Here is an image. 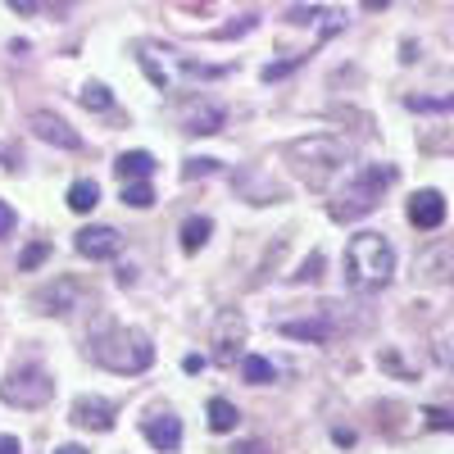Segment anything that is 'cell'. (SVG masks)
<instances>
[{
    "mask_svg": "<svg viewBox=\"0 0 454 454\" xmlns=\"http://www.w3.org/2000/svg\"><path fill=\"white\" fill-rule=\"evenodd\" d=\"M395 278V246L382 232H359L346 246V282L364 295L391 286Z\"/></svg>",
    "mask_w": 454,
    "mask_h": 454,
    "instance_id": "6da1fadb",
    "label": "cell"
},
{
    "mask_svg": "<svg viewBox=\"0 0 454 454\" xmlns=\"http://www.w3.org/2000/svg\"><path fill=\"white\" fill-rule=\"evenodd\" d=\"M91 364L119 372V377H132V372H145L155 364V346L141 327H105L91 346H87Z\"/></svg>",
    "mask_w": 454,
    "mask_h": 454,
    "instance_id": "7a4b0ae2",
    "label": "cell"
},
{
    "mask_svg": "<svg viewBox=\"0 0 454 454\" xmlns=\"http://www.w3.org/2000/svg\"><path fill=\"white\" fill-rule=\"evenodd\" d=\"M286 155L295 160V173L305 177L309 186H318V192H323V186L350 164V145L340 141V137H332V132H314V137L291 141Z\"/></svg>",
    "mask_w": 454,
    "mask_h": 454,
    "instance_id": "3957f363",
    "label": "cell"
},
{
    "mask_svg": "<svg viewBox=\"0 0 454 454\" xmlns=\"http://www.w3.org/2000/svg\"><path fill=\"white\" fill-rule=\"evenodd\" d=\"M395 164H364L346 186H340V196L332 200V218L336 223H355L364 214H372L377 205H382L387 186H395Z\"/></svg>",
    "mask_w": 454,
    "mask_h": 454,
    "instance_id": "277c9868",
    "label": "cell"
},
{
    "mask_svg": "<svg viewBox=\"0 0 454 454\" xmlns=\"http://www.w3.org/2000/svg\"><path fill=\"white\" fill-rule=\"evenodd\" d=\"M55 395V377L42 364H14L0 382V400L14 409H42Z\"/></svg>",
    "mask_w": 454,
    "mask_h": 454,
    "instance_id": "5b68a950",
    "label": "cell"
},
{
    "mask_svg": "<svg viewBox=\"0 0 454 454\" xmlns=\"http://www.w3.org/2000/svg\"><path fill=\"white\" fill-rule=\"evenodd\" d=\"M209 346H214V364H237L241 346H246V318L237 309H223L214 318V332H209Z\"/></svg>",
    "mask_w": 454,
    "mask_h": 454,
    "instance_id": "8992f818",
    "label": "cell"
},
{
    "mask_svg": "<svg viewBox=\"0 0 454 454\" xmlns=\"http://www.w3.org/2000/svg\"><path fill=\"white\" fill-rule=\"evenodd\" d=\"M73 246H78L82 259L100 263V259H114L123 250V232H119V227H109V223H91V227H82V232L73 237Z\"/></svg>",
    "mask_w": 454,
    "mask_h": 454,
    "instance_id": "52a82bcc",
    "label": "cell"
},
{
    "mask_svg": "<svg viewBox=\"0 0 454 454\" xmlns=\"http://www.w3.org/2000/svg\"><path fill=\"white\" fill-rule=\"evenodd\" d=\"M27 128H32L36 141H46V145H55V150H82V137L73 132L59 114H51V109H32V114H27Z\"/></svg>",
    "mask_w": 454,
    "mask_h": 454,
    "instance_id": "ba28073f",
    "label": "cell"
},
{
    "mask_svg": "<svg viewBox=\"0 0 454 454\" xmlns=\"http://www.w3.org/2000/svg\"><path fill=\"white\" fill-rule=\"evenodd\" d=\"M141 436L155 445L160 454H173L182 445V419H177L173 409H160V413H150V419L141 423Z\"/></svg>",
    "mask_w": 454,
    "mask_h": 454,
    "instance_id": "9c48e42d",
    "label": "cell"
},
{
    "mask_svg": "<svg viewBox=\"0 0 454 454\" xmlns=\"http://www.w3.org/2000/svg\"><path fill=\"white\" fill-rule=\"evenodd\" d=\"M78 300H82V286L73 282V278H59L55 286H42L32 295V305L42 309V314H73L78 309Z\"/></svg>",
    "mask_w": 454,
    "mask_h": 454,
    "instance_id": "30bf717a",
    "label": "cell"
},
{
    "mask_svg": "<svg viewBox=\"0 0 454 454\" xmlns=\"http://www.w3.org/2000/svg\"><path fill=\"white\" fill-rule=\"evenodd\" d=\"M73 423L87 427V432H109L114 427V404L100 395H78L73 400Z\"/></svg>",
    "mask_w": 454,
    "mask_h": 454,
    "instance_id": "8fae6325",
    "label": "cell"
},
{
    "mask_svg": "<svg viewBox=\"0 0 454 454\" xmlns=\"http://www.w3.org/2000/svg\"><path fill=\"white\" fill-rule=\"evenodd\" d=\"M409 223L419 227V232H436L445 223V196L441 192H419L409 200Z\"/></svg>",
    "mask_w": 454,
    "mask_h": 454,
    "instance_id": "7c38bea8",
    "label": "cell"
},
{
    "mask_svg": "<svg viewBox=\"0 0 454 454\" xmlns=\"http://www.w3.org/2000/svg\"><path fill=\"white\" fill-rule=\"evenodd\" d=\"M114 168H119L123 182H150L160 164H155V155H150V150H128V155H119V164H114Z\"/></svg>",
    "mask_w": 454,
    "mask_h": 454,
    "instance_id": "4fadbf2b",
    "label": "cell"
},
{
    "mask_svg": "<svg viewBox=\"0 0 454 454\" xmlns=\"http://www.w3.org/2000/svg\"><path fill=\"white\" fill-rule=\"evenodd\" d=\"M186 132H196V137H214V132H223V109L218 105H192V109H186Z\"/></svg>",
    "mask_w": 454,
    "mask_h": 454,
    "instance_id": "5bb4252c",
    "label": "cell"
},
{
    "mask_svg": "<svg viewBox=\"0 0 454 454\" xmlns=\"http://www.w3.org/2000/svg\"><path fill=\"white\" fill-rule=\"evenodd\" d=\"M209 237H214V218L196 214V218H186V223H182V250H186V254L205 250V246H209Z\"/></svg>",
    "mask_w": 454,
    "mask_h": 454,
    "instance_id": "9a60e30c",
    "label": "cell"
},
{
    "mask_svg": "<svg viewBox=\"0 0 454 454\" xmlns=\"http://www.w3.org/2000/svg\"><path fill=\"white\" fill-rule=\"evenodd\" d=\"M96 205H100V186L91 177H78V182L68 186V209L73 214H91Z\"/></svg>",
    "mask_w": 454,
    "mask_h": 454,
    "instance_id": "2e32d148",
    "label": "cell"
},
{
    "mask_svg": "<svg viewBox=\"0 0 454 454\" xmlns=\"http://www.w3.org/2000/svg\"><path fill=\"white\" fill-rule=\"evenodd\" d=\"M241 377L250 387H269V382H278V368H273V359H263V355H241Z\"/></svg>",
    "mask_w": 454,
    "mask_h": 454,
    "instance_id": "e0dca14e",
    "label": "cell"
},
{
    "mask_svg": "<svg viewBox=\"0 0 454 454\" xmlns=\"http://www.w3.org/2000/svg\"><path fill=\"white\" fill-rule=\"evenodd\" d=\"M237 423H241L237 404L223 400V395H214V400H209V427H214V432H237Z\"/></svg>",
    "mask_w": 454,
    "mask_h": 454,
    "instance_id": "ac0fdd59",
    "label": "cell"
},
{
    "mask_svg": "<svg viewBox=\"0 0 454 454\" xmlns=\"http://www.w3.org/2000/svg\"><path fill=\"white\" fill-rule=\"evenodd\" d=\"M282 336H295V340H314V346H327L332 340V327L309 318V323H282Z\"/></svg>",
    "mask_w": 454,
    "mask_h": 454,
    "instance_id": "d6986e66",
    "label": "cell"
},
{
    "mask_svg": "<svg viewBox=\"0 0 454 454\" xmlns=\"http://www.w3.org/2000/svg\"><path fill=\"white\" fill-rule=\"evenodd\" d=\"M123 205L150 209V205H155V186H150V182H123Z\"/></svg>",
    "mask_w": 454,
    "mask_h": 454,
    "instance_id": "ffe728a7",
    "label": "cell"
},
{
    "mask_svg": "<svg viewBox=\"0 0 454 454\" xmlns=\"http://www.w3.org/2000/svg\"><path fill=\"white\" fill-rule=\"evenodd\" d=\"M78 100H82L87 109H96V114H105V109L114 105V96H109V87H105V82H87V87L78 91Z\"/></svg>",
    "mask_w": 454,
    "mask_h": 454,
    "instance_id": "44dd1931",
    "label": "cell"
},
{
    "mask_svg": "<svg viewBox=\"0 0 454 454\" xmlns=\"http://www.w3.org/2000/svg\"><path fill=\"white\" fill-rule=\"evenodd\" d=\"M46 254H51V246H46V241H32V246L23 250V259H19V269H23V273H27V269H36V263H42Z\"/></svg>",
    "mask_w": 454,
    "mask_h": 454,
    "instance_id": "7402d4cb",
    "label": "cell"
},
{
    "mask_svg": "<svg viewBox=\"0 0 454 454\" xmlns=\"http://www.w3.org/2000/svg\"><path fill=\"white\" fill-rule=\"evenodd\" d=\"M318 269H323V254H309L305 263H300V273H295V282H314V278H318Z\"/></svg>",
    "mask_w": 454,
    "mask_h": 454,
    "instance_id": "603a6c76",
    "label": "cell"
},
{
    "mask_svg": "<svg viewBox=\"0 0 454 454\" xmlns=\"http://www.w3.org/2000/svg\"><path fill=\"white\" fill-rule=\"evenodd\" d=\"M214 168H218V160H186L182 177H205V173H214Z\"/></svg>",
    "mask_w": 454,
    "mask_h": 454,
    "instance_id": "cb8c5ba5",
    "label": "cell"
},
{
    "mask_svg": "<svg viewBox=\"0 0 454 454\" xmlns=\"http://www.w3.org/2000/svg\"><path fill=\"white\" fill-rule=\"evenodd\" d=\"M14 223H19V218H14V209H10L5 200H0V237H10V232H14Z\"/></svg>",
    "mask_w": 454,
    "mask_h": 454,
    "instance_id": "d4e9b609",
    "label": "cell"
},
{
    "mask_svg": "<svg viewBox=\"0 0 454 454\" xmlns=\"http://www.w3.org/2000/svg\"><path fill=\"white\" fill-rule=\"evenodd\" d=\"M427 419H432V427H436V432H450V427H454V419H450L445 409H427Z\"/></svg>",
    "mask_w": 454,
    "mask_h": 454,
    "instance_id": "484cf974",
    "label": "cell"
},
{
    "mask_svg": "<svg viewBox=\"0 0 454 454\" xmlns=\"http://www.w3.org/2000/svg\"><path fill=\"white\" fill-rule=\"evenodd\" d=\"M10 10H19V14H36V5H42V0H5Z\"/></svg>",
    "mask_w": 454,
    "mask_h": 454,
    "instance_id": "4316f807",
    "label": "cell"
},
{
    "mask_svg": "<svg viewBox=\"0 0 454 454\" xmlns=\"http://www.w3.org/2000/svg\"><path fill=\"white\" fill-rule=\"evenodd\" d=\"M0 454H23L19 436H0Z\"/></svg>",
    "mask_w": 454,
    "mask_h": 454,
    "instance_id": "83f0119b",
    "label": "cell"
},
{
    "mask_svg": "<svg viewBox=\"0 0 454 454\" xmlns=\"http://www.w3.org/2000/svg\"><path fill=\"white\" fill-rule=\"evenodd\" d=\"M232 454H269V450H263V445H259V441H241V445H237V450H232Z\"/></svg>",
    "mask_w": 454,
    "mask_h": 454,
    "instance_id": "f1b7e54d",
    "label": "cell"
},
{
    "mask_svg": "<svg viewBox=\"0 0 454 454\" xmlns=\"http://www.w3.org/2000/svg\"><path fill=\"white\" fill-rule=\"evenodd\" d=\"M182 368H186V372H200V368H205V359H200V355H186V359H182Z\"/></svg>",
    "mask_w": 454,
    "mask_h": 454,
    "instance_id": "f546056e",
    "label": "cell"
},
{
    "mask_svg": "<svg viewBox=\"0 0 454 454\" xmlns=\"http://www.w3.org/2000/svg\"><path fill=\"white\" fill-rule=\"evenodd\" d=\"M391 0H364V10H387Z\"/></svg>",
    "mask_w": 454,
    "mask_h": 454,
    "instance_id": "4dcf8cb0",
    "label": "cell"
},
{
    "mask_svg": "<svg viewBox=\"0 0 454 454\" xmlns=\"http://www.w3.org/2000/svg\"><path fill=\"white\" fill-rule=\"evenodd\" d=\"M55 454H87V450H82V445H59Z\"/></svg>",
    "mask_w": 454,
    "mask_h": 454,
    "instance_id": "1f68e13d",
    "label": "cell"
},
{
    "mask_svg": "<svg viewBox=\"0 0 454 454\" xmlns=\"http://www.w3.org/2000/svg\"><path fill=\"white\" fill-rule=\"evenodd\" d=\"M200 5H209V0H200Z\"/></svg>",
    "mask_w": 454,
    "mask_h": 454,
    "instance_id": "d6a6232c",
    "label": "cell"
}]
</instances>
